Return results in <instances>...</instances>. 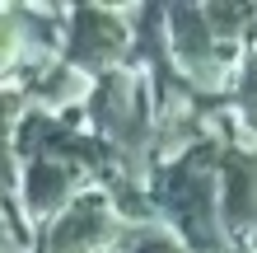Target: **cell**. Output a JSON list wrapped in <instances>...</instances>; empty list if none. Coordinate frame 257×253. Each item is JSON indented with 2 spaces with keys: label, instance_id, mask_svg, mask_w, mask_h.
Segmentation results:
<instances>
[{
  "label": "cell",
  "instance_id": "obj_2",
  "mask_svg": "<svg viewBox=\"0 0 257 253\" xmlns=\"http://www.w3.org/2000/svg\"><path fill=\"white\" fill-rule=\"evenodd\" d=\"M131 253H187L183 244L173 239V234H159V230H150V234H141L136 239V248Z\"/></svg>",
  "mask_w": 257,
  "mask_h": 253
},
{
  "label": "cell",
  "instance_id": "obj_1",
  "mask_svg": "<svg viewBox=\"0 0 257 253\" xmlns=\"http://www.w3.org/2000/svg\"><path fill=\"white\" fill-rule=\"evenodd\" d=\"M215 131L192 141L169 164L159 183V206L178 225V244L187 253H238L220 220V178H215Z\"/></svg>",
  "mask_w": 257,
  "mask_h": 253
},
{
  "label": "cell",
  "instance_id": "obj_3",
  "mask_svg": "<svg viewBox=\"0 0 257 253\" xmlns=\"http://www.w3.org/2000/svg\"><path fill=\"white\" fill-rule=\"evenodd\" d=\"M14 52H19V33H14V24H0V66H10Z\"/></svg>",
  "mask_w": 257,
  "mask_h": 253
}]
</instances>
